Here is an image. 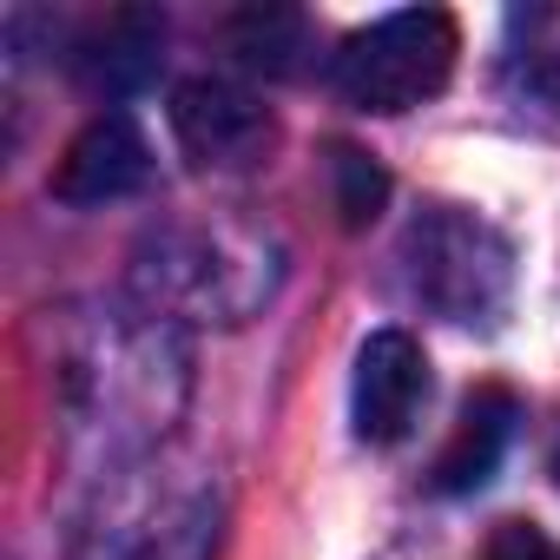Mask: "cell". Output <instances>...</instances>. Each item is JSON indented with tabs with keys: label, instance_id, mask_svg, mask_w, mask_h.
Masks as SVG:
<instances>
[{
	"label": "cell",
	"instance_id": "cell-1",
	"mask_svg": "<svg viewBox=\"0 0 560 560\" xmlns=\"http://www.w3.org/2000/svg\"><path fill=\"white\" fill-rule=\"evenodd\" d=\"M409 298L462 330H494L514 304V244L468 205H422L396 244Z\"/></svg>",
	"mask_w": 560,
	"mask_h": 560
},
{
	"label": "cell",
	"instance_id": "cell-2",
	"mask_svg": "<svg viewBox=\"0 0 560 560\" xmlns=\"http://www.w3.org/2000/svg\"><path fill=\"white\" fill-rule=\"evenodd\" d=\"M455 54H462V27L448 8H402L350 34L343 54L330 60V80L357 113H409L448 86Z\"/></svg>",
	"mask_w": 560,
	"mask_h": 560
},
{
	"label": "cell",
	"instance_id": "cell-3",
	"mask_svg": "<svg viewBox=\"0 0 560 560\" xmlns=\"http://www.w3.org/2000/svg\"><path fill=\"white\" fill-rule=\"evenodd\" d=\"M172 132L191 152V165H211V172H244L277 145L270 106L257 93L231 86V80H211V73L185 80L172 93Z\"/></svg>",
	"mask_w": 560,
	"mask_h": 560
},
{
	"label": "cell",
	"instance_id": "cell-4",
	"mask_svg": "<svg viewBox=\"0 0 560 560\" xmlns=\"http://www.w3.org/2000/svg\"><path fill=\"white\" fill-rule=\"evenodd\" d=\"M429 402V357L409 330H376L357 350V376H350V422L357 442L370 448H396L416 416Z\"/></svg>",
	"mask_w": 560,
	"mask_h": 560
},
{
	"label": "cell",
	"instance_id": "cell-5",
	"mask_svg": "<svg viewBox=\"0 0 560 560\" xmlns=\"http://www.w3.org/2000/svg\"><path fill=\"white\" fill-rule=\"evenodd\" d=\"M152 178V145L126 113H100L93 126H80V139L60 152L54 172V198L60 205H119L132 191H145Z\"/></svg>",
	"mask_w": 560,
	"mask_h": 560
},
{
	"label": "cell",
	"instance_id": "cell-6",
	"mask_svg": "<svg viewBox=\"0 0 560 560\" xmlns=\"http://www.w3.org/2000/svg\"><path fill=\"white\" fill-rule=\"evenodd\" d=\"M514 429H521L514 389H501V383L468 389V402L455 416V435H448V448L435 455V475H429L435 494H475V488H488L494 468H501V455H508V442H514Z\"/></svg>",
	"mask_w": 560,
	"mask_h": 560
},
{
	"label": "cell",
	"instance_id": "cell-7",
	"mask_svg": "<svg viewBox=\"0 0 560 560\" xmlns=\"http://www.w3.org/2000/svg\"><path fill=\"white\" fill-rule=\"evenodd\" d=\"M159 47H165V21L145 14V8H119V14H106V21L80 40L73 67H80V80L100 86V93H139V86L159 73Z\"/></svg>",
	"mask_w": 560,
	"mask_h": 560
},
{
	"label": "cell",
	"instance_id": "cell-8",
	"mask_svg": "<svg viewBox=\"0 0 560 560\" xmlns=\"http://www.w3.org/2000/svg\"><path fill=\"white\" fill-rule=\"evenodd\" d=\"M211 508L205 501H159L132 521L93 527V560H205Z\"/></svg>",
	"mask_w": 560,
	"mask_h": 560
},
{
	"label": "cell",
	"instance_id": "cell-9",
	"mask_svg": "<svg viewBox=\"0 0 560 560\" xmlns=\"http://www.w3.org/2000/svg\"><path fill=\"white\" fill-rule=\"evenodd\" d=\"M501 86L521 106L560 113V8H514L501 21Z\"/></svg>",
	"mask_w": 560,
	"mask_h": 560
},
{
	"label": "cell",
	"instance_id": "cell-10",
	"mask_svg": "<svg viewBox=\"0 0 560 560\" xmlns=\"http://www.w3.org/2000/svg\"><path fill=\"white\" fill-rule=\"evenodd\" d=\"M231 54L257 73H298L311 54V21L298 8H250L231 21Z\"/></svg>",
	"mask_w": 560,
	"mask_h": 560
},
{
	"label": "cell",
	"instance_id": "cell-11",
	"mask_svg": "<svg viewBox=\"0 0 560 560\" xmlns=\"http://www.w3.org/2000/svg\"><path fill=\"white\" fill-rule=\"evenodd\" d=\"M330 198H337V218H343L350 231H363V224L383 211V198H389V172H383L370 152L337 145V152H330Z\"/></svg>",
	"mask_w": 560,
	"mask_h": 560
},
{
	"label": "cell",
	"instance_id": "cell-12",
	"mask_svg": "<svg viewBox=\"0 0 560 560\" xmlns=\"http://www.w3.org/2000/svg\"><path fill=\"white\" fill-rule=\"evenodd\" d=\"M475 560H560V540L547 527H534V521H501Z\"/></svg>",
	"mask_w": 560,
	"mask_h": 560
},
{
	"label": "cell",
	"instance_id": "cell-13",
	"mask_svg": "<svg viewBox=\"0 0 560 560\" xmlns=\"http://www.w3.org/2000/svg\"><path fill=\"white\" fill-rule=\"evenodd\" d=\"M547 475H553V488H560V422H553V442H547Z\"/></svg>",
	"mask_w": 560,
	"mask_h": 560
}]
</instances>
